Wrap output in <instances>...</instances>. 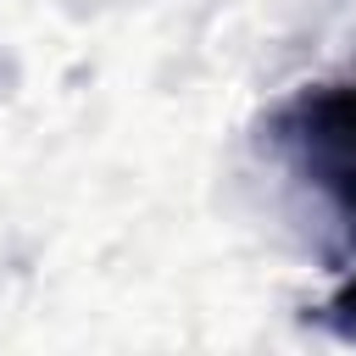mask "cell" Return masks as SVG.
I'll return each mask as SVG.
<instances>
[{
    "label": "cell",
    "mask_w": 356,
    "mask_h": 356,
    "mask_svg": "<svg viewBox=\"0 0 356 356\" xmlns=\"http://www.w3.org/2000/svg\"><path fill=\"white\" fill-rule=\"evenodd\" d=\"M278 139L300 178L356 222V83H323L289 100V111L278 117Z\"/></svg>",
    "instance_id": "6da1fadb"
},
{
    "label": "cell",
    "mask_w": 356,
    "mask_h": 356,
    "mask_svg": "<svg viewBox=\"0 0 356 356\" xmlns=\"http://www.w3.org/2000/svg\"><path fill=\"white\" fill-rule=\"evenodd\" d=\"M334 323H339V328L356 339V278H350V284L334 295Z\"/></svg>",
    "instance_id": "7a4b0ae2"
}]
</instances>
